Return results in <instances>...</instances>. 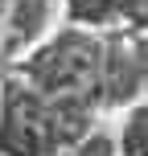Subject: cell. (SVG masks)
<instances>
[{
	"instance_id": "7a4b0ae2",
	"label": "cell",
	"mask_w": 148,
	"mask_h": 156,
	"mask_svg": "<svg viewBox=\"0 0 148 156\" xmlns=\"http://www.w3.org/2000/svg\"><path fill=\"white\" fill-rule=\"evenodd\" d=\"M136 0H66V16L74 25H111V21H132Z\"/></svg>"
},
{
	"instance_id": "277c9868",
	"label": "cell",
	"mask_w": 148,
	"mask_h": 156,
	"mask_svg": "<svg viewBox=\"0 0 148 156\" xmlns=\"http://www.w3.org/2000/svg\"><path fill=\"white\" fill-rule=\"evenodd\" d=\"M124 156H148V107H136L124 123Z\"/></svg>"
},
{
	"instance_id": "8992f818",
	"label": "cell",
	"mask_w": 148,
	"mask_h": 156,
	"mask_svg": "<svg viewBox=\"0 0 148 156\" xmlns=\"http://www.w3.org/2000/svg\"><path fill=\"white\" fill-rule=\"evenodd\" d=\"M132 58H136V70H140V86H148V33H144V37H136Z\"/></svg>"
},
{
	"instance_id": "6da1fadb",
	"label": "cell",
	"mask_w": 148,
	"mask_h": 156,
	"mask_svg": "<svg viewBox=\"0 0 148 156\" xmlns=\"http://www.w3.org/2000/svg\"><path fill=\"white\" fill-rule=\"evenodd\" d=\"M103 62H107V45L91 33H58L49 45H41L33 58L21 62V74L29 78L33 90L49 94V99H86L103 90Z\"/></svg>"
},
{
	"instance_id": "3957f363",
	"label": "cell",
	"mask_w": 148,
	"mask_h": 156,
	"mask_svg": "<svg viewBox=\"0 0 148 156\" xmlns=\"http://www.w3.org/2000/svg\"><path fill=\"white\" fill-rule=\"evenodd\" d=\"M45 0H16V12H13V33L16 41H29L41 33V16H45Z\"/></svg>"
},
{
	"instance_id": "5b68a950",
	"label": "cell",
	"mask_w": 148,
	"mask_h": 156,
	"mask_svg": "<svg viewBox=\"0 0 148 156\" xmlns=\"http://www.w3.org/2000/svg\"><path fill=\"white\" fill-rule=\"evenodd\" d=\"M62 156H115V140L107 132H86L78 144H70Z\"/></svg>"
}]
</instances>
